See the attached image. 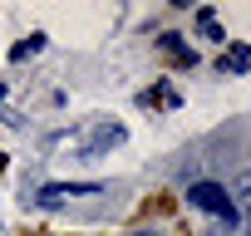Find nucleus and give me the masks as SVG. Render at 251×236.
I'll use <instances>...</instances> for the list:
<instances>
[{
  "instance_id": "f257e3e1",
  "label": "nucleus",
  "mask_w": 251,
  "mask_h": 236,
  "mask_svg": "<svg viewBox=\"0 0 251 236\" xmlns=\"http://www.w3.org/2000/svg\"><path fill=\"white\" fill-rule=\"evenodd\" d=\"M187 202L202 207V212H212V216H222L226 226L236 221V202H231L226 187H217V182H192V187H187Z\"/></svg>"
},
{
  "instance_id": "f03ea898",
  "label": "nucleus",
  "mask_w": 251,
  "mask_h": 236,
  "mask_svg": "<svg viewBox=\"0 0 251 236\" xmlns=\"http://www.w3.org/2000/svg\"><path fill=\"white\" fill-rule=\"evenodd\" d=\"M99 192V182H54V187H45L35 202L40 207H59V202H69V197H94Z\"/></svg>"
},
{
  "instance_id": "7ed1b4c3",
  "label": "nucleus",
  "mask_w": 251,
  "mask_h": 236,
  "mask_svg": "<svg viewBox=\"0 0 251 236\" xmlns=\"http://www.w3.org/2000/svg\"><path fill=\"white\" fill-rule=\"evenodd\" d=\"M113 143H123V128L118 123H108V128H99L89 143H84V153H103V148H113Z\"/></svg>"
},
{
  "instance_id": "20e7f679",
  "label": "nucleus",
  "mask_w": 251,
  "mask_h": 236,
  "mask_svg": "<svg viewBox=\"0 0 251 236\" xmlns=\"http://www.w3.org/2000/svg\"><path fill=\"white\" fill-rule=\"evenodd\" d=\"M246 64H251V49H246V45H236L231 54H222V69H231V74H241Z\"/></svg>"
},
{
  "instance_id": "39448f33",
  "label": "nucleus",
  "mask_w": 251,
  "mask_h": 236,
  "mask_svg": "<svg viewBox=\"0 0 251 236\" xmlns=\"http://www.w3.org/2000/svg\"><path fill=\"white\" fill-rule=\"evenodd\" d=\"M163 49H168L173 59H182V64H192V59H197V54H192V49H187V45H182L177 35H168V40H163Z\"/></svg>"
},
{
  "instance_id": "423d86ee",
  "label": "nucleus",
  "mask_w": 251,
  "mask_h": 236,
  "mask_svg": "<svg viewBox=\"0 0 251 236\" xmlns=\"http://www.w3.org/2000/svg\"><path fill=\"white\" fill-rule=\"evenodd\" d=\"M197 30H202L207 40H222V25H217V15H212V10H202V15H197Z\"/></svg>"
},
{
  "instance_id": "0eeeda50",
  "label": "nucleus",
  "mask_w": 251,
  "mask_h": 236,
  "mask_svg": "<svg viewBox=\"0 0 251 236\" xmlns=\"http://www.w3.org/2000/svg\"><path fill=\"white\" fill-rule=\"evenodd\" d=\"M45 49V35H30L25 45H15V59H30V54H40Z\"/></svg>"
},
{
  "instance_id": "6e6552de",
  "label": "nucleus",
  "mask_w": 251,
  "mask_h": 236,
  "mask_svg": "<svg viewBox=\"0 0 251 236\" xmlns=\"http://www.w3.org/2000/svg\"><path fill=\"white\" fill-rule=\"evenodd\" d=\"M236 187H241V192L251 197V172H241V182H236Z\"/></svg>"
},
{
  "instance_id": "1a4fd4ad",
  "label": "nucleus",
  "mask_w": 251,
  "mask_h": 236,
  "mask_svg": "<svg viewBox=\"0 0 251 236\" xmlns=\"http://www.w3.org/2000/svg\"><path fill=\"white\" fill-rule=\"evenodd\" d=\"M133 236H153V231H133Z\"/></svg>"
},
{
  "instance_id": "9d476101",
  "label": "nucleus",
  "mask_w": 251,
  "mask_h": 236,
  "mask_svg": "<svg viewBox=\"0 0 251 236\" xmlns=\"http://www.w3.org/2000/svg\"><path fill=\"white\" fill-rule=\"evenodd\" d=\"M246 236H251V226H246Z\"/></svg>"
}]
</instances>
